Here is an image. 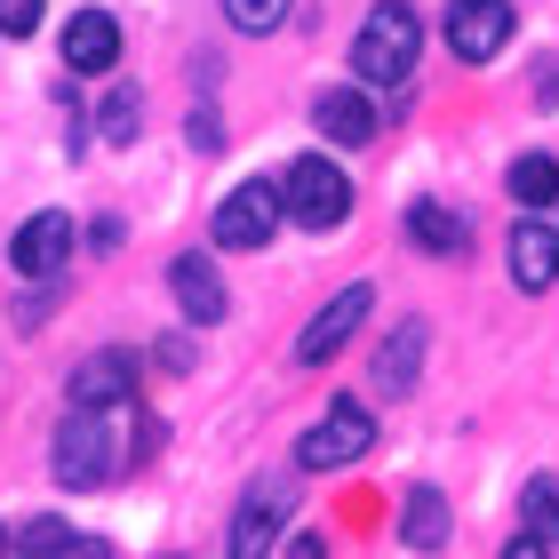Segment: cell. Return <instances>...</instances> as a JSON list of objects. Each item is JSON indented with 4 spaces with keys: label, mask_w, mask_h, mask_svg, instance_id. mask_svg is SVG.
<instances>
[{
    "label": "cell",
    "mask_w": 559,
    "mask_h": 559,
    "mask_svg": "<svg viewBox=\"0 0 559 559\" xmlns=\"http://www.w3.org/2000/svg\"><path fill=\"white\" fill-rule=\"evenodd\" d=\"M112 472H129L120 408H72L57 424V479H64V488H105Z\"/></svg>",
    "instance_id": "6da1fadb"
},
{
    "label": "cell",
    "mask_w": 559,
    "mask_h": 559,
    "mask_svg": "<svg viewBox=\"0 0 559 559\" xmlns=\"http://www.w3.org/2000/svg\"><path fill=\"white\" fill-rule=\"evenodd\" d=\"M416 48H424V16L408 0H384V9L360 24V40H352V72H360L368 88H400L416 72Z\"/></svg>",
    "instance_id": "7a4b0ae2"
},
{
    "label": "cell",
    "mask_w": 559,
    "mask_h": 559,
    "mask_svg": "<svg viewBox=\"0 0 559 559\" xmlns=\"http://www.w3.org/2000/svg\"><path fill=\"white\" fill-rule=\"evenodd\" d=\"M280 200H288V216L304 224V233H336V224L352 216V185L336 160H320V152H304V160L280 176Z\"/></svg>",
    "instance_id": "3957f363"
},
{
    "label": "cell",
    "mask_w": 559,
    "mask_h": 559,
    "mask_svg": "<svg viewBox=\"0 0 559 559\" xmlns=\"http://www.w3.org/2000/svg\"><path fill=\"white\" fill-rule=\"evenodd\" d=\"M368 448H376V416L360 408V400H336V408L296 440V464L304 472H336V464H360Z\"/></svg>",
    "instance_id": "277c9868"
},
{
    "label": "cell",
    "mask_w": 559,
    "mask_h": 559,
    "mask_svg": "<svg viewBox=\"0 0 559 559\" xmlns=\"http://www.w3.org/2000/svg\"><path fill=\"white\" fill-rule=\"evenodd\" d=\"M368 312H376V288H344V296H328L320 312H312V328L296 336V368H328L336 352L368 328Z\"/></svg>",
    "instance_id": "5b68a950"
},
{
    "label": "cell",
    "mask_w": 559,
    "mask_h": 559,
    "mask_svg": "<svg viewBox=\"0 0 559 559\" xmlns=\"http://www.w3.org/2000/svg\"><path fill=\"white\" fill-rule=\"evenodd\" d=\"M440 33L464 64H488V57H503V40H512V9H503V0H448Z\"/></svg>",
    "instance_id": "8992f818"
},
{
    "label": "cell",
    "mask_w": 559,
    "mask_h": 559,
    "mask_svg": "<svg viewBox=\"0 0 559 559\" xmlns=\"http://www.w3.org/2000/svg\"><path fill=\"white\" fill-rule=\"evenodd\" d=\"M280 185H240V192H224V209H216V240L224 248H264L280 233Z\"/></svg>",
    "instance_id": "52a82bcc"
},
{
    "label": "cell",
    "mask_w": 559,
    "mask_h": 559,
    "mask_svg": "<svg viewBox=\"0 0 559 559\" xmlns=\"http://www.w3.org/2000/svg\"><path fill=\"white\" fill-rule=\"evenodd\" d=\"M424 352H431V328H424V320H400L392 336H384V352H376V368H368V392H376V400H408Z\"/></svg>",
    "instance_id": "ba28073f"
},
{
    "label": "cell",
    "mask_w": 559,
    "mask_h": 559,
    "mask_svg": "<svg viewBox=\"0 0 559 559\" xmlns=\"http://www.w3.org/2000/svg\"><path fill=\"white\" fill-rule=\"evenodd\" d=\"M64 400H72V408H129V400H136V360H129V352H88V360L72 368Z\"/></svg>",
    "instance_id": "9c48e42d"
},
{
    "label": "cell",
    "mask_w": 559,
    "mask_h": 559,
    "mask_svg": "<svg viewBox=\"0 0 559 559\" xmlns=\"http://www.w3.org/2000/svg\"><path fill=\"white\" fill-rule=\"evenodd\" d=\"M288 496H296V472L257 479V488H248V503H240V520H233V551H264L272 527L288 520Z\"/></svg>",
    "instance_id": "30bf717a"
},
{
    "label": "cell",
    "mask_w": 559,
    "mask_h": 559,
    "mask_svg": "<svg viewBox=\"0 0 559 559\" xmlns=\"http://www.w3.org/2000/svg\"><path fill=\"white\" fill-rule=\"evenodd\" d=\"M9 257H16V272H24V280L64 272V257H72V216H64V209H40V216L16 233V248H9Z\"/></svg>",
    "instance_id": "8fae6325"
},
{
    "label": "cell",
    "mask_w": 559,
    "mask_h": 559,
    "mask_svg": "<svg viewBox=\"0 0 559 559\" xmlns=\"http://www.w3.org/2000/svg\"><path fill=\"white\" fill-rule=\"evenodd\" d=\"M312 120H320V136L344 144V152L376 144V105H368V88H328L320 105H312Z\"/></svg>",
    "instance_id": "7c38bea8"
},
{
    "label": "cell",
    "mask_w": 559,
    "mask_h": 559,
    "mask_svg": "<svg viewBox=\"0 0 559 559\" xmlns=\"http://www.w3.org/2000/svg\"><path fill=\"white\" fill-rule=\"evenodd\" d=\"M168 288H176V304H185V320H192V328H216V320H224V304H233L209 257H176V264H168Z\"/></svg>",
    "instance_id": "4fadbf2b"
},
{
    "label": "cell",
    "mask_w": 559,
    "mask_h": 559,
    "mask_svg": "<svg viewBox=\"0 0 559 559\" xmlns=\"http://www.w3.org/2000/svg\"><path fill=\"white\" fill-rule=\"evenodd\" d=\"M512 280L527 296H544L551 280H559V233L544 216H527V224H512Z\"/></svg>",
    "instance_id": "5bb4252c"
},
{
    "label": "cell",
    "mask_w": 559,
    "mask_h": 559,
    "mask_svg": "<svg viewBox=\"0 0 559 559\" xmlns=\"http://www.w3.org/2000/svg\"><path fill=\"white\" fill-rule=\"evenodd\" d=\"M64 64L72 72H112L120 64V24L105 9H81V16L64 24Z\"/></svg>",
    "instance_id": "9a60e30c"
},
{
    "label": "cell",
    "mask_w": 559,
    "mask_h": 559,
    "mask_svg": "<svg viewBox=\"0 0 559 559\" xmlns=\"http://www.w3.org/2000/svg\"><path fill=\"white\" fill-rule=\"evenodd\" d=\"M408 240L431 248V257H464V248H472L464 216H455V209H431V200H416V209H408Z\"/></svg>",
    "instance_id": "2e32d148"
},
{
    "label": "cell",
    "mask_w": 559,
    "mask_h": 559,
    "mask_svg": "<svg viewBox=\"0 0 559 559\" xmlns=\"http://www.w3.org/2000/svg\"><path fill=\"white\" fill-rule=\"evenodd\" d=\"M400 544H408V551H440L448 544V503L431 488H416L408 503H400Z\"/></svg>",
    "instance_id": "e0dca14e"
},
{
    "label": "cell",
    "mask_w": 559,
    "mask_h": 559,
    "mask_svg": "<svg viewBox=\"0 0 559 559\" xmlns=\"http://www.w3.org/2000/svg\"><path fill=\"white\" fill-rule=\"evenodd\" d=\"M512 200H520V209H551V200H559V160H544V152L512 160Z\"/></svg>",
    "instance_id": "ac0fdd59"
},
{
    "label": "cell",
    "mask_w": 559,
    "mask_h": 559,
    "mask_svg": "<svg viewBox=\"0 0 559 559\" xmlns=\"http://www.w3.org/2000/svg\"><path fill=\"white\" fill-rule=\"evenodd\" d=\"M9 544H16V551H105L96 536H72L64 520H33V527H24V536H9Z\"/></svg>",
    "instance_id": "d6986e66"
},
{
    "label": "cell",
    "mask_w": 559,
    "mask_h": 559,
    "mask_svg": "<svg viewBox=\"0 0 559 559\" xmlns=\"http://www.w3.org/2000/svg\"><path fill=\"white\" fill-rule=\"evenodd\" d=\"M224 16H233V33H280L288 0H224Z\"/></svg>",
    "instance_id": "ffe728a7"
},
{
    "label": "cell",
    "mask_w": 559,
    "mask_h": 559,
    "mask_svg": "<svg viewBox=\"0 0 559 559\" xmlns=\"http://www.w3.org/2000/svg\"><path fill=\"white\" fill-rule=\"evenodd\" d=\"M520 512H527V527H544V536H559V479H527Z\"/></svg>",
    "instance_id": "44dd1931"
},
{
    "label": "cell",
    "mask_w": 559,
    "mask_h": 559,
    "mask_svg": "<svg viewBox=\"0 0 559 559\" xmlns=\"http://www.w3.org/2000/svg\"><path fill=\"white\" fill-rule=\"evenodd\" d=\"M105 144H136V88L105 96Z\"/></svg>",
    "instance_id": "7402d4cb"
},
{
    "label": "cell",
    "mask_w": 559,
    "mask_h": 559,
    "mask_svg": "<svg viewBox=\"0 0 559 559\" xmlns=\"http://www.w3.org/2000/svg\"><path fill=\"white\" fill-rule=\"evenodd\" d=\"M40 24V0H0V33H33Z\"/></svg>",
    "instance_id": "603a6c76"
},
{
    "label": "cell",
    "mask_w": 559,
    "mask_h": 559,
    "mask_svg": "<svg viewBox=\"0 0 559 559\" xmlns=\"http://www.w3.org/2000/svg\"><path fill=\"white\" fill-rule=\"evenodd\" d=\"M120 240H129V233H120V216H105V224H96V233H88V248H96V257H112Z\"/></svg>",
    "instance_id": "cb8c5ba5"
},
{
    "label": "cell",
    "mask_w": 559,
    "mask_h": 559,
    "mask_svg": "<svg viewBox=\"0 0 559 559\" xmlns=\"http://www.w3.org/2000/svg\"><path fill=\"white\" fill-rule=\"evenodd\" d=\"M536 105H559V64H551V57L536 64Z\"/></svg>",
    "instance_id": "d4e9b609"
},
{
    "label": "cell",
    "mask_w": 559,
    "mask_h": 559,
    "mask_svg": "<svg viewBox=\"0 0 559 559\" xmlns=\"http://www.w3.org/2000/svg\"><path fill=\"white\" fill-rule=\"evenodd\" d=\"M0 544H9V536H0Z\"/></svg>",
    "instance_id": "484cf974"
}]
</instances>
